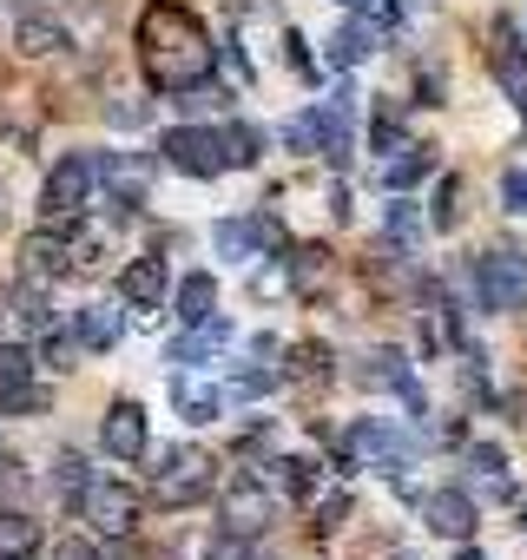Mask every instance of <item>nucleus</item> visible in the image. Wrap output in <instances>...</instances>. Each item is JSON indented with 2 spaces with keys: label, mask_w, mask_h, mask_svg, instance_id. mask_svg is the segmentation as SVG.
Masks as SVG:
<instances>
[{
  "label": "nucleus",
  "mask_w": 527,
  "mask_h": 560,
  "mask_svg": "<svg viewBox=\"0 0 527 560\" xmlns=\"http://www.w3.org/2000/svg\"><path fill=\"white\" fill-rule=\"evenodd\" d=\"M139 60H145V80L159 93H191L211 73V34L178 0H152L139 14Z\"/></svg>",
  "instance_id": "obj_1"
},
{
  "label": "nucleus",
  "mask_w": 527,
  "mask_h": 560,
  "mask_svg": "<svg viewBox=\"0 0 527 560\" xmlns=\"http://www.w3.org/2000/svg\"><path fill=\"white\" fill-rule=\"evenodd\" d=\"M211 488H218V455H211V448L185 442V448H165V455H159V501H165V508H191V501H204Z\"/></svg>",
  "instance_id": "obj_2"
},
{
  "label": "nucleus",
  "mask_w": 527,
  "mask_h": 560,
  "mask_svg": "<svg viewBox=\"0 0 527 560\" xmlns=\"http://www.w3.org/2000/svg\"><path fill=\"white\" fill-rule=\"evenodd\" d=\"M93 178H99V159L67 152V159L47 172V185H40V218H47V224H73V218L86 211V198H93Z\"/></svg>",
  "instance_id": "obj_3"
},
{
  "label": "nucleus",
  "mask_w": 527,
  "mask_h": 560,
  "mask_svg": "<svg viewBox=\"0 0 527 560\" xmlns=\"http://www.w3.org/2000/svg\"><path fill=\"white\" fill-rule=\"evenodd\" d=\"M159 159H165L172 172H185V178H218V172L231 165L218 126H172V132L159 139Z\"/></svg>",
  "instance_id": "obj_4"
},
{
  "label": "nucleus",
  "mask_w": 527,
  "mask_h": 560,
  "mask_svg": "<svg viewBox=\"0 0 527 560\" xmlns=\"http://www.w3.org/2000/svg\"><path fill=\"white\" fill-rule=\"evenodd\" d=\"M475 291H481V311H520L527 304V257L514 244L481 250L475 257Z\"/></svg>",
  "instance_id": "obj_5"
},
{
  "label": "nucleus",
  "mask_w": 527,
  "mask_h": 560,
  "mask_svg": "<svg viewBox=\"0 0 527 560\" xmlns=\"http://www.w3.org/2000/svg\"><path fill=\"white\" fill-rule=\"evenodd\" d=\"M271 521H278V494L264 488V481H231V488H224V501H218V527H224L231 540H257Z\"/></svg>",
  "instance_id": "obj_6"
},
{
  "label": "nucleus",
  "mask_w": 527,
  "mask_h": 560,
  "mask_svg": "<svg viewBox=\"0 0 527 560\" xmlns=\"http://www.w3.org/2000/svg\"><path fill=\"white\" fill-rule=\"evenodd\" d=\"M211 244H218V257L244 264V257L278 250V244H284V224H278L271 211H250V218H218V224H211Z\"/></svg>",
  "instance_id": "obj_7"
},
{
  "label": "nucleus",
  "mask_w": 527,
  "mask_h": 560,
  "mask_svg": "<svg viewBox=\"0 0 527 560\" xmlns=\"http://www.w3.org/2000/svg\"><path fill=\"white\" fill-rule=\"evenodd\" d=\"M80 508H86V521L99 527V534H132L139 527V488L132 481H86V494H80Z\"/></svg>",
  "instance_id": "obj_8"
},
{
  "label": "nucleus",
  "mask_w": 527,
  "mask_h": 560,
  "mask_svg": "<svg viewBox=\"0 0 527 560\" xmlns=\"http://www.w3.org/2000/svg\"><path fill=\"white\" fill-rule=\"evenodd\" d=\"M99 178L113 185V205H119V218H132V211L145 205L152 159H139V152H106V159H99Z\"/></svg>",
  "instance_id": "obj_9"
},
{
  "label": "nucleus",
  "mask_w": 527,
  "mask_h": 560,
  "mask_svg": "<svg viewBox=\"0 0 527 560\" xmlns=\"http://www.w3.org/2000/svg\"><path fill=\"white\" fill-rule=\"evenodd\" d=\"M494 47H488V60H494V73H501V86H507V100L520 106V119H527V47H520V34H514V21H494V34H488Z\"/></svg>",
  "instance_id": "obj_10"
},
{
  "label": "nucleus",
  "mask_w": 527,
  "mask_h": 560,
  "mask_svg": "<svg viewBox=\"0 0 527 560\" xmlns=\"http://www.w3.org/2000/svg\"><path fill=\"white\" fill-rule=\"evenodd\" d=\"M0 409H47V389H34V357L21 343H0Z\"/></svg>",
  "instance_id": "obj_11"
},
{
  "label": "nucleus",
  "mask_w": 527,
  "mask_h": 560,
  "mask_svg": "<svg viewBox=\"0 0 527 560\" xmlns=\"http://www.w3.org/2000/svg\"><path fill=\"white\" fill-rule=\"evenodd\" d=\"M99 448L113 462H139L145 455V409L139 402H113L106 422H99Z\"/></svg>",
  "instance_id": "obj_12"
},
{
  "label": "nucleus",
  "mask_w": 527,
  "mask_h": 560,
  "mask_svg": "<svg viewBox=\"0 0 527 560\" xmlns=\"http://www.w3.org/2000/svg\"><path fill=\"white\" fill-rule=\"evenodd\" d=\"M350 442H356L376 468H389L396 481L409 475V455H415V448H409V435H402V429H389V422H356V429H350Z\"/></svg>",
  "instance_id": "obj_13"
},
{
  "label": "nucleus",
  "mask_w": 527,
  "mask_h": 560,
  "mask_svg": "<svg viewBox=\"0 0 527 560\" xmlns=\"http://www.w3.org/2000/svg\"><path fill=\"white\" fill-rule=\"evenodd\" d=\"M422 521H429V534H442V540H468V534H475V501H468L461 488H435V494H422Z\"/></svg>",
  "instance_id": "obj_14"
},
{
  "label": "nucleus",
  "mask_w": 527,
  "mask_h": 560,
  "mask_svg": "<svg viewBox=\"0 0 527 560\" xmlns=\"http://www.w3.org/2000/svg\"><path fill=\"white\" fill-rule=\"evenodd\" d=\"M224 389L218 383H198V376H185V370H172V409L185 416V422H218L224 416Z\"/></svg>",
  "instance_id": "obj_15"
},
{
  "label": "nucleus",
  "mask_w": 527,
  "mask_h": 560,
  "mask_svg": "<svg viewBox=\"0 0 527 560\" xmlns=\"http://www.w3.org/2000/svg\"><path fill=\"white\" fill-rule=\"evenodd\" d=\"M231 343V317H204V324H191L172 350H165V363H178V370H191V363H204V357H218Z\"/></svg>",
  "instance_id": "obj_16"
},
{
  "label": "nucleus",
  "mask_w": 527,
  "mask_h": 560,
  "mask_svg": "<svg viewBox=\"0 0 527 560\" xmlns=\"http://www.w3.org/2000/svg\"><path fill=\"white\" fill-rule=\"evenodd\" d=\"M165 284H172V277H165V257H132V264L119 270V298L139 304V311H152V304L165 298Z\"/></svg>",
  "instance_id": "obj_17"
},
{
  "label": "nucleus",
  "mask_w": 527,
  "mask_h": 560,
  "mask_svg": "<svg viewBox=\"0 0 527 560\" xmlns=\"http://www.w3.org/2000/svg\"><path fill=\"white\" fill-rule=\"evenodd\" d=\"M21 264H27V277H67V270H73V250H67V237L47 224V231H34V237L21 244Z\"/></svg>",
  "instance_id": "obj_18"
},
{
  "label": "nucleus",
  "mask_w": 527,
  "mask_h": 560,
  "mask_svg": "<svg viewBox=\"0 0 527 560\" xmlns=\"http://www.w3.org/2000/svg\"><path fill=\"white\" fill-rule=\"evenodd\" d=\"M172 311H178V324L191 330V324H204V317H218V277L211 270H191L185 284L172 291Z\"/></svg>",
  "instance_id": "obj_19"
},
{
  "label": "nucleus",
  "mask_w": 527,
  "mask_h": 560,
  "mask_svg": "<svg viewBox=\"0 0 527 560\" xmlns=\"http://www.w3.org/2000/svg\"><path fill=\"white\" fill-rule=\"evenodd\" d=\"M284 284H291L297 298H317V291L330 284V250H324V244H297V250H291V270H284Z\"/></svg>",
  "instance_id": "obj_20"
},
{
  "label": "nucleus",
  "mask_w": 527,
  "mask_h": 560,
  "mask_svg": "<svg viewBox=\"0 0 527 560\" xmlns=\"http://www.w3.org/2000/svg\"><path fill=\"white\" fill-rule=\"evenodd\" d=\"M8 311H14V330H21V337H54V330H60V317H54V298H47L40 284L14 291V304H8Z\"/></svg>",
  "instance_id": "obj_21"
},
{
  "label": "nucleus",
  "mask_w": 527,
  "mask_h": 560,
  "mask_svg": "<svg viewBox=\"0 0 527 560\" xmlns=\"http://www.w3.org/2000/svg\"><path fill=\"white\" fill-rule=\"evenodd\" d=\"M429 172H435V152H429V145H402V152L383 159V185H389V191H409V185L429 178Z\"/></svg>",
  "instance_id": "obj_22"
},
{
  "label": "nucleus",
  "mask_w": 527,
  "mask_h": 560,
  "mask_svg": "<svg viewBox=\"0 0 527 560\" xmlns=\"http://www.w3.org/2000/svg\"><path fill=\"white\" fill-rule=\"evenodd\" d=\"M40 540V521L21 514V508H0V560H27Z\"/></svg>",
  "instance_id": "obj_23"
},
{
  "label": "nucleus",
  "mask_w": 527,
  "mask_h": 560,
  "mask_svg": "<svg viewBox=\"0 0 527 560\" xmlns=\"http://www.w3.org/2000/svg\"><path fill=\"white\" fill-rule=\"evenodd\" d=\"M119 337H126V324H119L113 304H86V311H80V343H86V350H113Z\"/></svg>",
  "instance_id": "obj_24"
},
{
  "label": "nucleus",
  "mask_w": 527,
  "mask_h": 560,
  "mask_svg": "<svg viewBox=\"0 0 527 560\" xmlns=\"http://www.w3.org/2000/svg\"><path fill=\"white\" fill-rule=\"evenodd\" d=\"M376 54V21H350L337 40H330V67H356Z\"/></svg>",
  "instance_id": "obj_25"
},
{
  "label": "nucleus",
  "mask_w": 527,
  "mask_h": 560,
  "mask_svg": "<svg viewBox=\"0 0 527 560\" xmlns=\"http://www.w3.org/2000/svg\"><path fill=\"white\" fill-rule=\"evenodd\" d=\"M14 40H21V54H27V60H47V54H60V47H67V27H54V21H21V27H14Z\"/></svg>",
  "instance_id": "obj_26"
},
{
  "label": "nucleus",
  "mask_w": 527,
  "mask_h": 560,
  "mask_svg": "<svg viewBox=\"0 0 527 560\" xmlns=\"http://www.w3.org/2000/svg\"><path fill=\"white\" fill-rule=\"evenodd\" d=\"M218 132H224V159H231L237 172L264 159V132H257V126H244V119H231V126H218Z\"/></svg>",
  "instance_id": "obj_27"
},
{
  "label": "nucleus",
  "mask_w": 527,
  "mask_h": 560,
  "mask_svg": "<svg viewBox=\"0 0 527 560\" xmlns=\"http://www.w3.org/2000/svg\"><path fill=\"white\" fill-rule=\"evenodd\" d=\"M468 468L488 481V494H507V455H501L494 442H475V448H468Z\"/></svg>",
  "instance_id": "obj_28"
},
{
  "label": "nucleus",
  "mask_w": 527,
  "mask_h": 560,
  "mask_svg": "<svg viewBox=\"0 0 527 560\" xmlns=\"http://www.w3.org/2000/svg\"><path fill=\"white\" fill-rule=\"evenodd\" d=\"M284 145H291V152H324V119H317V106L284 126Z\"/></svg>",
  "instance_id": "obj_29"
},
{
  "label": "nucleus",
  "mask_w": 527,
  "mask_h": 560,
  "mask_svg": "<svg viewBox=\"0 0 527 560\" xmlns=\"http://www.w3.org/2000/svg\"><path fill=\"white\" fill-rule=\"evenodd\" d=\"M383 231H389V244H415V237H422V211H415L409 198H396L389 218H383Z\"/></svg>",
  "instance_id": "obj_30"
},
{
  "label": "nucleus",
  "mask_w": 527,
  "mask_h": 560,
  "mask_svg": "<svg viewBox=\"0 0 527 560\" xmlns=\"http://www.w3.org/2000/svg\"><path fill=\"white\" fill-rule=\"evenodd\" d=\"M86 481H93V475H86V455H73V448H60V462H54V488L80 501V494H86Z\"/></svg>",
  "instance_id": "obj_31"
},
{
  "label": "nucleus",
  "mask_w": 527,
  "mask_h": 560,
  "mask_svg": "<svg viewBox=\"0 0 527 560\" xmlns=\"http://www.w3.org/2000/svg\"><path fill=\"white\" fill-rule=\"evenodd\" d=\"M278 468V488L284 494H311L317 488V462H304V455H284V462H271Z\"/></svg>",
  "instance_id": "obj_32"
},
{
  "label": "nucleus",
  "mask_w": 527,
  "mask_h": 560,
  "mask_svg": "<svg viewBox=\"0 0 527 560\" xmlns=\"http://www.w3.org/2000/svg\"><path fill=\"white\" fill-rule=\"evenodd\" d=\"M67 250H73V270H99L106 264V237L99 231H67Z\"/></svg>",
  "instance_id": "obj_33"
},
{
  "label": "nucleus",
  "mask_w": 527,
  "mask_h": 560,
  "mask_svg": "<svg viewBox=\"0 0 527 560\" xmlns=\"http://www.w3.org/2000/svg\"><path fill=\"white\" fill-rule=\"evenodd\" d=\"M291 376H297V383L330 376V350H324V343H297V350H291Z\"/></svg>",
  "instance_id": "obj_34"
},
{
  "label": "nucleus",
  "mask_w": 527,
  "mask_h": 560,
  "mask_svg": "<svg viewBox=\"0 0 527 560\" xmlns=\"http://www.w3.org/2000/svg\"><path fill=\"white\" fill-rule=\"evenodd\" d=\"M435 231H455V218H461V178H442V191H435Z\"/></svg>",
  "instance_id": "obj_35"
},
{
  "label": "nucleus",
  "mask_w": 527,
  "mask_h": 560,
  "mask_svg": "<svg viewBox=\"0 0 527 560\" xmlns=\"http://www.w3.org/2000/svg\"><path fill=\"white\" fill-rule=\"evenodd\" d=\"M370 145H376V159H389V152H402V145H409V139H402V126H396V113H376Z\"/></svg>",
  "instance_id": "obj_36"
},
{
  "label": "nucleus",
  "mask_w": 527,
  "mask_h": 560,
  "mask_svg": "<svg viewBox=\"0 0 527 560\" xmlns=\"http://www.w3.org/2000/svg\"><path fill=\"white\" fill-rule=\"evenodd\" d=\"M271 383H278V370H237V376L224 383V396H264Z\"/></svg>",
  "instance_id": "obj_37"
},
{
  "label": "nucleus",
  "mask_w": 527,
  "mask_h": 560,
  "mask_svg": "<svg viewBox=\"0 0 527 560\" xmlns=\"http://www.w3.org/2000/svg\"><path fill=\"white\" fill-rule=\"evenodd\" d=\"M106 119H113L119 132H132V126H145V100H113V106H106Z\"/></svg>",
  "instance_id": "obj_38"
},
{
  "label": "nucleus",
  "mask_w": 527,
  "mask_h": 560,
  "mask_svg": "<svg viewBox=\"0 0 527 560\" xmlns=\"http://www.w3.org/2000/svg\"><path fill=\"white\" fill-rule=\"evenodd\" d=\"M80 350H86V343H73V337H60V330H54V337H47V370H73V357H80Z\"/></svg>",
  "instance_id": "obj_39"
},
{
  "label": "nucleus",
  "mask_w": 527,
  "mask_h": 560,
  "mask_svg": "<svg viewBox=\"0 0 527 560\" xmlns=\"http://www.w3.org/2000/svg\"><path fill=\"white\" fill-rule=\"evenodd\" d=\"M356 14H363V21H376V27H396V21H402V0H363Z\"/></svg>",
  "instance_id": "obj_40"
},
{
  "label": "nucleus",
  "mask_w": 527,
  "mask_h": 560,
  "mask_svg": "<svg viewBox=\"0 0 527 560\" xmlns=\"http://www.w3.org/2000/svg\"><path fill=\"white\" fill-rule=\"evenodd\" d=\"M501 205H507V211H527V172H507V178H501Z\"/></svg>",
  "instance_id": "obj_41"
},
{
  "label": "nucleus",
  "mask_w": 527,
  "mask_h": 560,
  "mask_svg": "<svg viewBox=\"0 0 527 560\" xmlns=\"http://www.w3.org/2000/svg\"><path fill=\"white\" fill-rule=\"evenodd\" d=\"M343 508H350V501H343V494H330V501L317 508V527H337V521H343Z\"/></svg>",
  "instance_id": "obj_42"
},
{
  "label": "nucleus",
  "mask_w": 527,
  "mask_h": 560,
  "mask_svg": "<svg viewBox=\"0 0 527 560\" xmlns=\"http://www.w3.org/2000/svg\"><path fill=\"white\" fill-rule=\"evenodd\" d=\"M211 560H257V553H250V540H231V534H224V547H218Z\"/></svg>",
  "instance_id": "obj_43"
},
{
  "label": "nucleus",
  "mask_w": 527,
  "mask_h": 560,
  "mask_svg": "<svg viewBox=\"0 0 527 560\" xmlns=\"http://www.w3.org/2000/svg\"><path fill=\"white\" fill-rule=\"evenodd\" d=\"M54 560H93V547H86V540H60V553H54Z\"/></svg>",
  "instance_id": "obj_44"
},
{
  "label": "nucleus",
  "mask_w": 527,
  "mask_h": 560,
  "mask_svg": "<svg viewBox=\"0 0 527 560\" xmlns=\"http://www.w3.org/2000/svg\"><path fill=\"white\" fill-rule=\"evenodd\" d=\"M0 224H8V191H0Z\"/></svg>",
  "instance_id": "obj_45"
},
{
  "label": "nucleus",
  "mask_w": 527,
  "mask_h": 560,
  "mask_svg": "<svg viewBox=\"0 0 527 560\" xmlns=\"http://www.w3.org/2000/svg\"><path fill=\"white\" fill-rule=\"evenodd\" d=\"M455 560H481V553H455Z\"/></svg>",
  "instance_id": "obj_46"
},
{
  "label": "nucleus",
  "mask_w": 527,
  "mask_h": 560,
  "mask_svg": "<svg viewBox=\"0 0 527 560\" xmlns=\"http://www.w3.org/2000/svg\"><path fill=\"white\" fill-rule=\"evenodd\" d=\"M343 8H363V0H343Z\"/></svg>",
  "instance_id": "obj_47"
},
{
  "label": "nucleus",
  "mask_w": 527,
  "mask_h": 560,
  "mask_svg": "<svg viewBox=\"0 0 527 560\" xmlns=\"http://www.w3.org/2000/svg\"><path fill=\"white\" fill-rule=\"evenodd\" d=\"M520 527H527V508H520Z\"/></svg>",
  "instance_id": "obj_48"
}]
</instances>
